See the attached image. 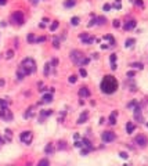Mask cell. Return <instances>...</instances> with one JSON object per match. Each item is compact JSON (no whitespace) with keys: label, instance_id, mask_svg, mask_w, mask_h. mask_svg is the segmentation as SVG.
I'll list each match as a JSON object with an SVG mask.
<instances>
[{"label":"cell","instance_id":"816d5d0a","mask_svg":"<svg viewBox=\"0 0 148 166\" xmlns=\"http://www.w3.org/2000/svg\"><path fill=\"white\" fill-rule=\"evenodd\" d=\"M147 127H148V123H147Z\"/></svg>","mask_w":148,"mask_h":166},{"label":"cell","instance_id":"ba28073f","mask_svg":"<svg viewBox=\"0 0 148 166\" xmlns=\"http://www.w3.org/2000/svg\"><path fill=\"white\" fill-rule=\"evenodd\" d=\"M148 143V139L144 134H139L136 137V144H139L140 147H145Z\"/></svg>","mask_w":148,"mask_h":166},{"label":"cell","instance_id":"603a6c76","mask_svg":"<svg viewBox=\"0 0 148 166\" xmlns=\"http://www.w3.org/2000/svg\"><path fill=\"white\" fill-rule=\"evenodd\" d=\"M57 28H58V21H53V24L50 25V31L54 32L55 29H57Z\"/></svg>","mask_w":148,"mask_h":166},{"label":"cell","instance_id":"5bb4252c","mask_svg":"<svg viewBox=\"0 0 148 166\" xmlns=\"http://www.w3.org/2000/svg\"><path fill=\"white\" fill-rule=\"evenodd\" d=\"M126 130H127L129 134H131V133L136 130V125L133 123V122H127V125H126Z\"/></svg>","mask_w":148,"mask_h":166},{"label":"cell","instance_id":"d4e9b609","mask_svg":"<svg viewBox=\"0 0 148 166\" xmlns=\"http://www.w3.org/2000/svg\"><path fill=\"white\" fill-rule=\"evenodd\" d=\"M6 139H7V141H11V136H13V133H11V130L10 129H6Z\"/></svg>","mask_w":148,"mask_h":166},{"label":"cell","instance_id":"8992f818","mask_svg":"<svg viewBox=\"0 0 148 166\" xmlns=\"http://www.w3.org/2000/svg\"><path fill=\"white\" fill-rule=\"evenodd\" d=\"M0 118L4 119V121H7V122H10L13 119V112L10 111L9 108H1V109H0Z\"/></svg>","mask_w":148,"mask_h":166},{"label":"cell","instance_id":"3957f363","mask_svg":"<svg viewBox=\"0 0 148 166\" xmlns=\"http://www.w3.org/2000/svg\"><path fill=\"white\" fill-rule=\"evenodd\" d=\"M71 60L76 64V65H80V67H83V65H86V64H89V61H90L89 58H86L85 55H83V53L79 51V50H73V51H72Z\"/></svg>","mask_w":148,"mask_h":166},{"label":"cell","instance_id":"7a4b0ae2","mask_svg":"<svg viewBox=\"0 0 148 166\" xmlns=\"http://www.w3.org/2000/svg\"><path fill=\"white\" fill-rule=\"evenodd\" d=\"M100 87H101V91H103V93H105V94H112V93H115L118 89V80L112 76V75H107V76L103 78Z\"/></svg>","mask_w":148,"mask_h":166},{"label":"cell","instance_id":"484cf974","mask_svg":"<svg viewBox=\"0 0 148 166\" xmlns=\"http://www.w3.org/2000/svg\"><path fill=\"white\" fill-rule=\"evenodd\" d=\"M134 43H136L134 39H127V40H126V43H125V46H126V47H131Z\"/></svg>","mask_w":148,"mask_h":166},{"label":"cell","instance_id":"d590c367","mask_svg":"<svg viewBox=\"0 0 148 166\" xmlns=\"http://www.w3.org/2000/svg\"><path fill=\"white\" fill-rule=\"evenodd\" d=\"M53 46H54V47H55V49H58V47H60V40H58V39H57V37L54 39V42H53Z\"/></svg>","mask_w":148,"mask_h":166},{"label":"cell","instance_id":"4dcf8cb0","mask_svg":"<svg viewBox=\"0 0 148 166\" xmlns=\"http://www.w3.org/2000/svg\"><path fill=\"white\" fill-rule=\"evenodd\" d=\"M28 42H29V43H35V42H36V37L32 35V33H29V35H28Z\"/></svg>","mask_w":148,"mask_h":166},{"label":"cell","instance_id":"1f68e13d","mask_svg":"<svg viewBox=\"0 0 148 166\" xmlns=\"http://www.w3.org/2000/svg\"><path fill=\"white\" fill-rule=\"evenodd\" d=\"M13 55H14V50H9L7 53H6V58H13Z\"/></svg>","mask_w":148,"mask_h":166},{"label":"cell","instance_id":"ee69618b","mask_svg":"<svg viewBox=\"0 0 148 166\" xmlns=\"http://www.w3.org/2000/svg\"><path fill=\"white\" fill-rule=\"evenodd\" d=\"M57 64H58V60H57V58H54V60H53V65H54V67H55Z\"/></svg>","mask_w":148,"mask_h":166},{"label":"cell","instance_id":"5b68a950","mask_svg":"<svg viewBox=\"0 0 148 166\" xmlns=\"http://www.w3.org/2000/svg\"><path fill=\"white\" fill-rule=\"evenodd\" d=\"M11 21L17 25H22L24 24V14L21 11H15V13L11 15Z\"/></svg>","mask_w":148,"mask_h":166},{"label":"cell","instance_id":"8d00e7d4","mask_svg":"<svg viewBox=\"0 0 148 166\" xmlns=\"http://www.w3.org/2000/svg\"><path fill=\"white\" fill-rule=\"evenodd\" d=\"M79 73H80L83 78L87 76V72H86V69H83V68H80V69H79Z\"/></svg>","mask_w":148,"mask_h":166},{"label":"cell","instance_id":"2e32d148","mask_svg":"<svg viewBox=\"0 0 148 166\" xmlns=\"http://www.w3.org/2000/svg\"><path fill=\"white\" fill-rule=\"evenodd\" d=\"M51 114H53V109H45V111H42L40 112V122H43V119H45L46 116H50V115H51Z\"/></svg>","mask_w":148,"mask_h":166},{"label":"cell","instance_id":"bcb514c9","mask_svg":"<svg viewBox=\"0 0 148 166\" xmlns=\"http://www.w3.org/2000/svg\"><path fill=\"white\" fill-rule=\"evenodd\" d=\"M136 4H139V6H143V1H141V0H136Z\"/></svg>","mask_w":148,"mask_h":166},{"label":"cell","instance_id":"7402d4cb","mask_svg":"<svg viewBox=\"0 0 148 166\" xmlns=\"http://www.w3.org/2000/svg\"><path fill=\"white\" fill-rule=\"evenodd\" d=\"M7 107H9V101L0 98V108H7Z\"/></svg>","mask_w":148,"mask_h":166},{"label":"cell","instance_id":"d6a6232c","mask_svg":"<svg viewBox=\"0 0 148 166\" xmlns=\"http://www.w3.org/2000/svg\"><path fill=\"white\" fill-rule=\"evenodd\" d=\"M65 144H67L65 141H60L58 143V149H65L67 148V145H65Z\"/></svg>","mask_w":148,"mask_h":166},{"label":"cell","instance_id":"f907efd6","mask_svg":"<svg viewBox=\"0 0 148 166\" xmlns=\"http://www.w3.org/2000/svg\"><path fill=\"white\" fill-rule=\"evenodd\" d=\"M32 3H33V4H36V3H37V0H32Z\"/></svg>","mask_w":148,"mask_h":166},{"label":"cell","instance_id":"60d3db41","mask_svg":"<svg viewBox=\"0 0 148 166\" xmlns=\"http://www.w3.org/2000/svg\"><path fill=\"white\" fill-rule=\"evenodd\" d=\"M119 25H121V24H119V21H118V19H115V21H114V27L119 28Z\"/></svg>","mask_w":148,"mask_h":166},{"label":"cell","instance_id":"ab89813d","mask_svg":"<svg viewBox=\"0 0 148 166\" xmlns=\"http://www.w3.org/2000/svg\"><path fill=\"white\" fill-rule=\"evenodd\" d=\"M119 155H121V158H125V159H127V157H129V155H127L126 152H121Z\"/></svg>","mask_w":148,"mask_h":166},{"label":"cell","instance_id":"681fc988","mask_svg":"<svg viewBox=\"0 0 148 166\" xmlns=\"http://www.w3.org/2000/svg\"><path fill=\"white\" fill-rule=\"evenodd\" d=\"M3 143H4V140H3L1 137H0V144H3Z\"/></svg>","mask_w":148,"mask_h":166},{"label":"cell","instance_id":"8fae6325","mask_svg":"<svg viewBox=\"0 0 148 166\" xmlns=\"http://www.w3.org/2000/svg\"><path fill=\"white\" fill-rule=\"evenodd\" d=\"M87 119H89V112H87V111L82 112V115L79 116V119H78V125H82V123L87 122Z\"/></svg>","mask_w":148,"mask_h":166},{"label":"cell","instance_id":"9c48e42d","mask_svg":"<svg viewBox=\"0 0 148 166\" xmlns=\"http://www.w3.org/2000/svg\"><path fill=\"white\" fill-rule=\"evenodd\" d=\"M80 40L85 43V45H91L94 42V37H91L89 33H82L80 35Z\"/></svg>","mask_w":148,"mask_h":166},{"label":"cell","instance_id":"44dd1931","mask_svg":"<svg viewBox=\"0 0 148 166\" xmlns=\"http://www.w3.org/2000/svg\"><path fill=\"white\" fill-rule=\"evenodd\" d=\"M36 166H50V162L45 158V159H40V161H39V163H37Z\"/></svg>","mask_w":148,"mask_h":166},{"label":"cell","instance_id":"e575fe53","mask_svg":"<svg viewBox=\"0 0 148 166\" xmlns=\"http://www.w3.org/2000/svg\"><path fill=\"white\" fill-rule=\"evenodd\" d=\"M82 145H83L82 140L80 141H79V140H75V147H76V148H82Z\"/></svg>","mask_w":148,"mask_h":166},{"label":"cell","instance_id":"52a82bcc","mask_svg":"<svg viewBox=\"0 0 148 166\" xmlns=\"http://www.w3.org/2000/svg\"><path fill=\"white\" fill-rule=\"evenodd\" d=\"M101 139H103L104 143H111L114 140L116 139V136L112 132H104L103 134H101Z\"/></svg>","mask_w":148,"mask_h":166},{"label":"cell","instance_id":"d6986e66","mask_svg":"<svg viewBox=\"0 0 148 166\" xmlns=\"http://www.w3.org/2000/svg\"><path fill=\"white\" fill-rule=\"evenodd\" d=\"M33 115H35V112H33V107H31V108H29V109L27 111V112H25V115H24V116L28 119V118H32Z\"/></svg>","mask_w":148,"mask_h":166},{"label":"cell","instance_id":"4fadbf2b","mask_svg":"<svg viewBox=\"0 0 148 166\" xmlns=\"http://www.w3.org/2000/svg\"><path fill=\"white\" fill-rule=\"evenodd\" d=\"M53 101V94L51 93H47V94L43 96V98H42V101L39 104H46V103H51Z\"/></svg>","mask_w":148,"mask_h":166},{"label":"cell","instance_id":"7dc6e473","mask_svg":"<svg viewBox=\"0 0 148 166\" xmlns=\"http://www.w3.org/2000/svg\"><path fill=\"white\" fill-rule=\"evenodd\" d=\"M3 86H4V80H3V79H0V87H3Z\"/></svg>","mask_w":148,"mask_h":166},{"label":"cell","instance_id":"ac0fdd59","mask_svg":"<svg viewBox=\"0 0 148 166\" xmlns=\"http://www.w3.org/2000/svg\"><path fill=\"white\" fill-rule=\"evenodd\" d=\"M45 152H46V154H53V152H54V147H53V144H47V145H46Z\"/></svg>","mask_w":148,"mask_h":166},{"label":"cell","instance_id":"b9f144b4","mask_svg":"<svg viewBox=\"0 0 148 166\" xmlns=\"http://www.w3.org/2000/svg\"><path fill=\"white\" fill-rule=\"evenodd\" d=\"M109 9H111V6H109V4H105V6H104V11H108Z\"/></svg>","mask_w":148,"mask_h":166},{"label":"cell","instance_id":"ffe728a7","mask_svg":"<svg viewBox=\"0 0 148 166\" xmlns=\"http://www.w3.org/2000/svg\"><path fill=\"white\" fill-rule=\"evenodd\" d=\"M105 21H107V19H105V17H97V18H96V24H98V25H104V24H105Z\"/></svg>","mask_w":148,"mask_h":166},{"label":"cell","instance_id":"f1b7e54d","mask_svg":"<svg viewBox=\"0 0 148 166\" xmlns=\"http://www.w3.org/2000/svg\"><path fill=\"white\" fill-rule=\"evenodd\" d=\"M50 68H51V64H46L45 65V75L46 76L50 73Z\"/></svg>","mask_w":148,"mask_h":166},{"label":"cell","instance_id":"7c38bea8","mask_svg":"<svg viewBox=\"0 0 148 166\" xmlns=\"http://www.w3.org/2000/svg\"><path fill=\"white\" fill-rule=\"evenodd\" d=\"M136 25H137V22H136L134 19H131V21H127V22L123 25V28H125V31H130V29L136 28Z\"/></svg>","mask_w":148,"mask_h":166},{"label":"cell","instance_id":"30bf717a","mask_svg":"<svg viewBox=\"0 0 148 166\" xmlns=\"http://www.w3.org/2000/svg\"><path fill=\"white\" fill-rule=\"evenodd\" d=\"M134 119L137 122H144L143 115H141V108H140L139 104H137V105H136V108H134Z\"/></svg>","mask_w":148,"mask_h":166},{"label":"cell","instance_id":"7bdbcfd3","mask_svg":"<svg viewBox=\"0 0 148 166\" xmlns=\"http://www.w3.org/2000/svg\"><path fill=\"white\" fill-rule=\"evenodd\" d=\"M127 76H129V78H131V76H134V72H133V71H130V72H127Z\"/></svg>","mask_w":148,"mask_h":166},{"label":"cell","instance_id":"f35d334b","mask_svg":"<svg viewBox=\"0 0 148 166\" xmlns=\"http://www.w3.org/2000/svg\"><path fill=\"white\" fill-rule=\"evenodd\" d=\"M45 40H46V37L42 36V37H37V39H36V43H40V42H45Z\"/></svg>","mask_w":148,"mask_h":166},{"label":"cell","instance_id":"c3c4849f","mask_svg":"<svg viewBox=\"0 0 148 166\" xmlns=\"http://www.w3.org/2000/svg\"><path fill=\"white\" fill-rule=\"evenodd\" d=\"M79 137H80V136L78 134V133H76V134H73V139H75V140H79Z\"/></svg>","mask_w":148,"mask_h":166},{"label":"cell","instance_id":"f5cc1de1","mask_svg":"<svg viewBox=\"0 0 148 166\" xmlns=\"http://www.w3.org/2000/svg\"><path fill=\"white\" fill-rule=\"evenodd\" d=\"M125 166H129V165H125Z\"/></svg>","mask_w":148,"mask_h":166},{"label":"cell","instance_id":"e0dca14e","mask_svg":"<svg viewBox=\"0 0 148 166\" xmlns=\"http://www.w3.org/2000/svg\"><path fill=\"white\" fill-rule=\"evenodd\" d=\"M116 116H118V112L114 111V112L111 114V116H109V123H111V125H115V123H116Z\"/></svg>","mask_w":148,"mask_h":166},{"label":"cell","instance_id":"74e56055","mask_svg":"<svg viewBox=\"0 0 148 166\" xmlns=\"http://www.w3.org/2000/svg\"><path fill=\"white\" fill-rule=\"evenodd\" d=\"M114 9H121V0H116V3H115V4H114Z\"/></svg>","mask_w":148,"mask_h":166},{"label":"cell","instance_id":"9a60e30c","mask_svg":"<svg viewBox=\"0 0 148 166\" xmlns=\"http://www.w3.org/2000/svg\"><path fill=\"white\" fill-rule=\"evenodd\" d=\"M79 96H80V97H89L90 90L87 89V87H82V89L79 90Z\"/></svg>","mask_w":148,"mask_h":166},{"label":"cell","instance_id":"83f0119b","mask_svg":"<svg viewBox=\"0 0 148 166\" xmlns=\"http://www.w3.org/2000/svg\"><path fill=\"white\" fill-rule=\"evenodd\" d=\"M130 67H133V68H137V69H143V67H144V65H143V64H141V63H133V64H131V65H130Z\"/></svg>","mask_w":148,"mask_h":166},{"label":"cell","instance_id":"f546056e","mask_svg":"<svg viewBox=\"0 0 148 166\" xmlns=\"http://www.w3.org/2000/svg\"><path fill=\"white\" fill-rule=\"evenodd\" d=\"M71 24L73 25V27H76L78 24H79V17H73V18H72V19H71Z\"/></svg>","mask_w":148,"mask_h":166},{"label":"cell","instance_id":"6da1fadb","mask_svg":"<svg viewBox=\"0 0 148 166\" xmlns=\"http://www.w3.org/2000/svg\"><path fill=\"white\" fill-rule=\"evenodd\" d=\"M36 71V63L33 58H24L22 63H21V65L18 67L17 69V78L18 80H22L25 76H28V75H31V73H33V72Z\"/></svg>","mask_w":148,"mask_h":166},{"label":"cell","instance_id":"277c9868","mask_svg":"<svg viewBox=\"0 0 148 166\" xmlns=\"http://www.w3.org/2000/svg\"><path fill=\"white\" fill-rule=\"evenodd\" d=\"M32 139H33V134H32V132H29V130L22 132L21 136H19V140H21L24 144H31Z\"/></svg>","mask_w":148,"mask_h":166},{"label":"cell","instance_id":"f6af8a7d","mask_svg":"<svg viewBox=\"0 0 148 166\" xmlns=\"http://www.w3.org/2000/svg\"><path fill=\"white\" fill-rule=\"evenodd\" d=\"M7 3V0H0V6H4Z\"/></svg>","mask_w":148,"mask_h":166},{"label":"cell","instance_id":"cb8c5ba5","mask_svg":"<svg viewBox=\"0 0 148 166\" xmlns=\"http://www.w3.org/2000/svg\"><path fill=\"white\" fill-rule=\"evenodd\" d=\"M105 39H107V40H109V46H115V39H114L111 35H107V36H105Z\"/></svg>","mask_w":148,"mask_h":166},{"label":"cell","instance_id":"4316f807","mask_svg":"<svg viewBox=\"0 0 148 166\" xmlns=\"http://www.w3.org/2000/svg\"><path fill=\"white\" fill-rule=\"evenodd\" d=\"M64 6H65V7H73V6H75V0H67V1L64 3Z\"/></svg>","mask_w":148,"mask_h":166},{"label":"cell","instance_id":"836d02e7","mask_svg":"<svg viewBox=\"0 0 148 166\" xmlns=\"http://www.w3.org/2000/svg\"><path fill=\"white\" fill-rule=\"evenodd\" d=\"M76 80H78V78L75 76V75H71V76H69V83H76Z\"/></svg>","mask_w":148,"mask_h":166}]
</instances>
